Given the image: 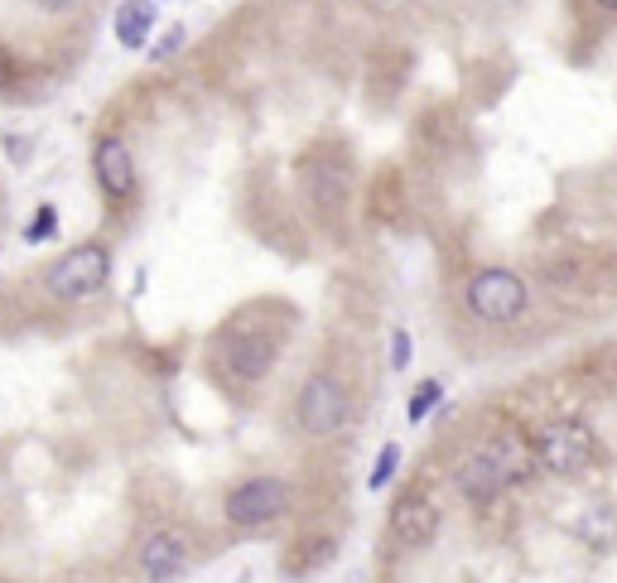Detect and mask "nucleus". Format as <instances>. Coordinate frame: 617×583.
Masks as SVG:
<instances>
[{"instance_id": "nucleus-1", "label": "nucleus", "mask_w": 617, "mask_h": 583, "mask_svg": "<svg viewBox=\"0 0 617 583\" xmlns=\"http://www.w3.org/2000/svg\"><path fill=\"white\" fill-rule=\"evenodd\" d=\"M213 362L232 386H256L280 362V328L266 318H232L213 342Z\"/></svg>"}, {"instance_id": "nucleus-2", "label": "nucleus", "mask_w": 617, "mask_h": 583, "mask_svg": "<svg viewBox=\"0 0 617 583\" xmlns=\"http://www.w3.org/2000/svg\"><path fill=\"white\" fill-rule=\"evenodd\" d=\"M111 280V246L107 242H77L68 246L63 256H54L44 265V275H39V285H44V295L49 299H58V304H87V299H97L102 289H107Z\"/></svg>"}, {"instance_id": "nucleus-3", "label": "nucleus", "mask_w": 617, "mask_h": 583, "mask_svg": "<svg viewBox=\"0 0 617 583\" xmlns=\"http://www.w3.org/2000/svg\"><path fill=\"white\" fill-rule=\"evenodd\" d=\"M464 304L478 324H492V328H507L526 314L531 304V285L521 271L511 265H482V271L468 275V289H464Z\"/></svg>"}, {"instance_id": "nucleus-4", "label": "nucleus", "mask_w": 617, "mask_h": 583, "mask_svg": "<svg viewBox=\"0 0 617 583\" xmlns=\"http://www.w3.org/2000/svg\"><path fill=\"white\" fill-rule=\"evenodd\" d=\"M295 507V483L280 473H256L246 477V483H236L227 501H222V516H227V526L236 530H266L275 521H285Z\"/></svg>"}, {"instance_id": "nucleus-5", "label": "nucleus", "mask_w": 617, "mask_h": 583, "mask_svg": "<svg viewBox=\"0 0 617 583\" xmlns=\"http://www.w3.org/2000/svg\"><path fill=\"white\" fill-rule=\"evenodd\" d=\"M295 420L309 439H333L352 420V391L338 371H313L295 395Z\"/></svg>"}, {"instance_id": "nucleus-6", "label": "nucleus", "mask_w": 617, "mask_h": 583, "mask_svg": "<svg viewBox=\"0 0 617 583\" xmlns=\"http://www.w3.org/2000/svg\"><path fill=\"white\" fill-rule=\"evenodd\" d=\"M535 448V473L550 477H579L598 463V434L584 420H550L531 439Z\"/></svg>"}, {"instance_id": "nucleus-7", "label": "nucleus", "mask_w": 617, "mask_h": 583, "mask_svg": "<svg viewBox=\"0 0 617 583\" xmlns=\"http://www.w3.org/2000/svg\"><path fill=\"white\" fill-rule=\"evenodd\" d=\"M193 564V540L183 526H155L136 545V569L146 583H169Z\"/></svg>"}, {"instance_id": "nucleus-8", "label": "nucleus", "mask_w": 617, "mask_h": 583, "mask_svg": "<svg viewBox=\"0 0 617 583\" xmlns=\"http://www.w3.org/2000/svg\"><path fill=\"white\" fill-rule=\"evenodd\" d=\"M439 526H444V516H439V507L425 492H401L396 501H391L386 530H391V540H396V545L429 550L439 540Z\"/></svg>"}, {"instance_id": "nucleus-9", "label": "nucleus", "mask_w": 617, "mask_h": 583, "mask_svg": "<svg viewBox=\"0 0 617 583\" xmlns=\"http://www.w3.org/2000/svg\"><path fill=\"white\" fill-rule=\"evenodd\" d=\"M92 179H97L102 198H111V203L136 198V150L121 136H102L92 145Z\"/></svg>"}, {"instance_id": "nucleus-10", "label": "nucleus", "mask_w": 617, "mask_h": 583, "mask_svg": "<svg viewBox=\"0 0 617 583\" xmlns=\"http://www.w3.org/2000/svg\"><path fill=\"white\" fill-rule=\"evenodd\" d=\"M305 198L309 208L319 212V218H338V212L348 208L352 198V169L343 165V159H313V165L305 169Z\"/></svg>"}, {"instance_id": "nucleus-11", "label": "nucleus", "mask_w": 617, "mask_h": 583, "mask_svg": "<svg viewBox=\"0 0 617 583\" xmlns=\"http://www.w3.org/2000/svg\"><path fill=\"white\" fill-rule=\"evenodd\" d=\"M454 487H458V497L468 501V507H497L507 492V483H502V473H497V463L482 454V448H468L464 458L454 463Z\"/></svg>"}, {"instance_id": "nucleus-12", "label": "nucleus", "mask_w": 617, "mask_h": 583, "mask_svg": "<svg viewBox=\"0 0 617 583\" xmlns=\"http://www.w3.org/2000/svg\"><path fill=\"white\" fill-rule=\"evenodd\" d=\"M478 448L497 463V473H502V483H507V487L531 483V477H535V448H531L526 434L511 430V424H507V430H497L492 439H482Z\"/></svg>"}, {"instance_id": "nucleus-13", "label": "nucleus", "mask_w": 617, "mask_h": 583, "mask_svg": "<svg viewBox=\"0 0 617 583\" xmlns=\"http://www.w3.org/2000/svg\"><path fill=\"white\" fill-rule=\"evenodd\" d=\"M155 24H160V10H155V0H121V6H116V20H111L116 44L130 49V53L146 49L150 34H155Z\"/></svg>"}, {"instance_id": "nucleus-14", "label": "nucleus", "mask_w": 617, "mask_h": 583, "mask_svg": "<svg viewBox=\"0 0 617 583\" xmlns=\"http://www.w3.org/2000/svg\"><path fill=\"white\" fill-rule=\"evenodd\" d=\"M439 401H444V386H439V381H419V386L411 391V405H405V420L419 424V420H425Z\"/></svg>"}, {"instance_id": "nucleus-15", "label": "nucleus", "mask_w": 617, "mask_h": 583, "mask_svg": "<svg viewBox=\"0 0 617 583\" xmlns=\"http://www.w3.org/2000/svg\"><path fill=\"white\" fill-rule=\"evenodd\" d=\"M396 463H401V444H386L382 454H376V468H372V492H382L391 477H396Z\"/></svg>"}, {"instance_id": "nucleus-16", "label": "nucleus", "mask_w": 617, "mask_h": 583, "mask_svg": "<svg viewBox=\"0 0 617 583\" xmlns=\"http://www.w3.org/2000/svg\"><path fill=\"white\" fill-rule=\"evenodd\" d=\"M54 227H58V212H54V208L44 203V208L34 212V222H30V227H24V236H30V242H44V236L54 232Z\"/></svg>"}, {"instance_id": "nucleus-17", "label": "nucleus", "mask_w": 617, "mask_h": 583, "mask_svg": "<svg viewBox=\"0 0 617 583\" xmlns=\"http://www.w3.org/2000/svg\"><path fill=\"white\" fill-rule=\"evenodd\" d=\"M411 352H415L411 333H405V328H396V333H391V367L405 371V367H411Z\"/></svg>"}, {"instance_id": "nucleus-18", "label": "nucleus", "mask_w": 617, "mask_h": 583, "mask_svg": "<svg viewBox=\"0 0 617 583\" xmlns=\"http://www.w3.org/2000/svg\"><path fill=\"white\" fill-rule=\"evenodd\" d=\"M179 49H183V30L174 24V30H169V34L160 39V44H155V53H150V59H155V63H164V59H174Z\"/></svg>"}, {"instance_id": "nucleus-19", "label": "nucleus", "mask_w": 617, "mask_h": 583, "mask_svg": "<svg viewBox=\"0 0 617 583\" xmlns=\"http://www.w3.org/2000/svg\"><path fill=\"white\" fill-rule=\"evenodd\" d=\"M15 77H20V63H15V53H10L6 44H0V92H10V87H15Z\"/></svg>"}, {"instance_id": "nucleus-20", "label": "nucleus", "mask_w": 617, "mask_h": 583, "mask_svg": "<svg viewBox=\"0 0 617 583\" xmlns=\"http://www.w3.org/2000/svg\"><path fill=\"white\" fill-rule=\"evenodd\" d=\"M34 6L44 10V15H68V10H77L83 0H34Z\"/></svg>"}, {"instance_id": "nucleus-21", "label": "nucleus", "mask_w": 617, "mask_h": 583, "mask_svg": "<svg viewBox=\"0 0 617 583\" xmlns=\"http://www.w3.org/2000/svg\"><path fill=\"white\" fill-rule=\"evenodd\" d=\"M598 10H608V15H617V0H594Z\"/></svg>"}, {"instance_id": "nucleus-22", "label": "nucleus", "mask_w": 617, "mask_h": 583, "mask_svg": "<svg viewBox=\"0 0 617 583\" xmlns=\"http://www.w3.org/2000/svg\"><path fill=\"white\" fill-rule=\"evenodd\" d=\"M372 6H396V0H372Z\"/></svg>"}]
</instances>
